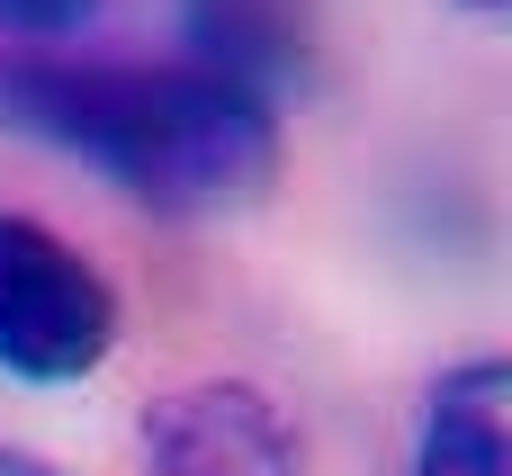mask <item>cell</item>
<instances>
[{
    "label": "cell",
    "instance_id": "1",
    "mask_svg": "<svg viewBox=\"0 0 512 476\" xmlns=\"http://www.w3.org/2000/svg\"><path fill=\"white\" fill-rule=\"evenodd\" d=\"M0 135L72 153L171 216L243 207L279 171L270 99L207 63L144 72V63H63V54L0 45Z\"/></svg>",
    "mask_w": 512,
    "mask_h": 476
},
{
    "label": "cell",
    "instance_id": "2",
    "mask_svg": "<svg viewBox=\"0 0 512 476\" xmlns=\"http://www.w3.org/2000/svg\"><path fill=\"white\" fill-rule=\"evenodd\" d=\"M117 297L108 279L45 225L0 216V369L27 387H72L108 360Z\"/></svg>",
    "mask_w": 512,
    "mask_h": 476
},
{
    "label": "cell",
    "instance_id": "3",
    "mask_svg": "<svg viewBox=\"0 0 512 476\" xmlns=\"http://www.w3.org/2000/svg\"><path fill=\"white\" fill-rule=\"evenodd\" d=\"M144 476H306V450L261 387L198 378L144 405Z\"/></svg>",
    "mask_w": 512,
    "mask_h": 476
},
{
    "label": "cell",
    "instance_id": "4",
    "mask_svg": "<svg viewBox=\"0 0 512 476\" xmlns=\"http://www.w3.org/2000/svg\"><path fill=\"white\" fill-rule=\"evenodd\" d=\"M414 476H512V369L459 360L423 405Z\"/></svg>",
    "mask_w": 512,
    "mask_h": 476
},
{
    "label": "cell",
    "instance_id": "5",
    "mask_svg": "<svg viewBox=\"0 0 512 476\" xmlns=\"http://www.w3.org/2000/svg\"><path fill=\"white\" fill-rule=\"evenodd\" d=\"M189 27H198V63L225 72V81H243V90L297 72V54H306L297 0H198Z\"/></svg>",
    "mask_w": 512,
    "mask_h": 476
},
{
    "label": "cell",
    "instance_id": "6",
    "mask_svg": "<svg viewBox=\"0 0 512 476\" xmlns=\"http://www.w3.org/2000/svg\"><path fill=\"white\" fill-rule=\"evenodd\" d=\"M90 18L99 0H0V36H72Z\"/></svg>",
    "mask_w": 512,
    "mask_h": 476
},
{
    "label": "cell",
    "instance_id": "7",
    "mask_svg": "<svg viewBox=\"0 0 512 476\" xmlns=\"http://www.w3.org/2000/svg\"><path fill=\"white\" fill-rule=\"evenodd\" d=\"M0 476H63V468H45V459H27V450H0Z\"/></svg>",
    "mask_w": 512,
    "mask_h": 476
},
{
    "label": "cell",
    "instance_id": "8",
    "mask_svg": "<svg viewBox=\"0 0 512 476\" xmlns=\"http://www.w3.org/2000/svg\"><path fill=\"white\" fill-rule=\"evenodd\" d=\"M468 9H504V0H468Z\"/></svg>",
    "mask_w": 512,
    "mask_h": 476
}]
</instances>
